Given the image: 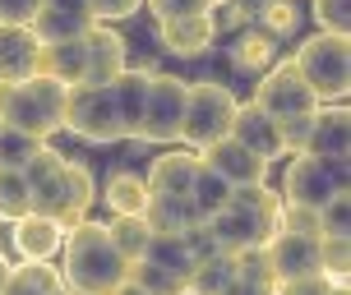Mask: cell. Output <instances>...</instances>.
Returning <instances> with one entry per match:
<instances>
[{"label":"cell","mask_w":351,"mask_h":295,"mask_svg":"<svg viewBox=\"0 0 351 295\" xmlns=\"http://www.w3.org/2000/svg\"><path fill=\"white\" fill-rule=\"evenodd\" d=\"M42 60V42L33 28H19V23H0V84H19L37 74Z\"/></svg>","instance_id":"obj_19"},{"label":"cell","mask_w":351,"mask_h":295,"mask_svg":"<svg viewBox=\"0 0 351 295\" xmlns=\"http://www.w3.org/2000/svg\"><path fill=\"white\" fill-rule=\"evenodd\" d=\"M111 295H148V291H139V286H134V281L125 277V281H121V286H116V291H111Z\"/></svg>","instance_id":"obj_45"},{"label":"cell","mask_w":351,"mask_h":295,"mask_svg":"<svg viewBox=\"0 0 351 295\" xmlns=\"http://www.w3.org/2000/svg\"><path fill=\"white\" fill-rule=\"evenodd\" d=\"M231 139L236 143H245L254 157H263L268 166L278 162V157H287L282 153V134H278V120L273 116H263L254 102H241L236 106V120H231Z\"/></svg>","instance_id":"obj_17"},{"label":"cell","mask_w":351,"mask_h":295,"mask_svg":"<svg viewBox=\"0 0 351 295\" xmlns=\"http://www.w3.org/2000/svg\"><path fill=\"white\" fill-rule=\"evenodd\" d=\"M51 295H74V291H70V286H60V291H51Z\"/></svg>","instance_id":"obj_47"},{"label":"cell","mask_w":351,"mask_h":295,"mask_svg":"<svg viewBox=\"0 0 351 295\" xmlns=\"http://www.w3.org/2000/svg\"><path fill=\"white\" fill-rule=\"evenodd\" d=\"M231 208L250 212V217L273 235V231H278V212H282V194L268 190V180H263V185H236V190H231Z\"/></svg>","instance_id":"obj_27"},{"label":"cell","mask_w":351,"mask_h":295,"mask_svg":"<svg viewBox=\"0 0 351 295\" xmlns=\"http://www.w3.org/2000/svg\"><path fill=\"white\" fill-rule=\"evenodd\" d=\"M305 153L310 157H347L351 153V116H347L342 102H319L315 106Z\"/></svg>","instance_id":"obj_16"},{"label":"cell","mask_w":351,"mask_h":295,"mask_svg":"<svg viewBox=\"0 0 351 295\" xmlns=\"http://www.w3.org/2000/svg\"><path fill=\"white\" fill-rule=\"evenodd\" d=\"M222 295H278V286H263V281H245V277H236Z\"/></svg>","instance_id":"obj_44"},{"label":"cell","mask_w":351,"mask_h":295,"mask_svg":"<svg viewBox=\"0 0 351 295\" xmlns=\"http://www.w3.org/2000/svg\"><path fill=\"white\" fill-rule=\"evenodd\" d=\"M194 203V212L199 217H213V212H222L231 203V185L222 180L217 171H208L204 162H199V171H194V185H190V194H185Z\"/></svg>","instance_id":"obj_29"},{"label":"cell","mask_w":351,"mask_h":295,"mask_svg":"<svg viewBox=\"0 0 351 295\" xmlns=\"http://www.w3.org/2000/svg\"><path fill=\"white\" fill-rule=\"evenodd\" d=\"M263 259L273 268V281H296L319 272V235H296V231H273L263 240Z\"/></svg>","instance_id":"obj_10"},{"label":"cell","mask_w":351,"mask_h":295,"mask_svg":"<svg viewBox=\"0 0 351 295\" xmlns=\"http://www.w3.org/2000/svg\"><path fill=\"white\" fill-rule=\"evenodd\" d=\"M351 268V235H319V272L328 281H347Z\"/></svg>","instance_id":"obj_34"},{"label":"cell","mask_w":351,"mask_h":295,"mask_svg":"<svg viewBox=\"0 0 351 295\" xmlns=\"http://www.w3.org/2000/svg\"><path fill=\"white\" fill-rule=\"evenodd\" d=\"M65 129L79 134L84 143H97V148L125 143L121 116H116V102H111V88L74 84L70 92H65Z\"/></svg>","instance_id":"obj_7"},{"label":"cell","mask_w":351,"mask_h":295,"mask_svg":"<svg viewBox=\"0 0 351 295\" xmlns=\"http://www.w3.org/2000/svg\"><path fill=\"white\" fill-rule=\"evenodd\" d=\"M300 79L310 84L319 102H342L351 88V42L342 33H315L305 37L291 55Z\"/></svg>","instance_id":"obj_4"},{"label":"cell","mask_w":351,"mask_h":295,"mask_svg":"<svg viewBox=\"0 0 351 295\" xmlns=\"http://www.w3.org/2000/svg\"><path fill=\"white\" fill-rule=\"evenodd\" d=\"M199 162H204L208 171L222 175L231 190H236V185H263V180H268V162L254 157L245 143H236L231 134H227V139H217V143H208V148L199 153Z\"/></svg>","instance_id":"obj_12"},{"label":"cell","mask_w":351,"mask_h":295,"mask_svg":"<svg viewBox=\"0 0 351 295\" xmlns=\"http://www.w3.org/2000/svg\"><path fill=\"white\" fill-rule=\"evenodd\" d=\"M347 157H310L296 153L282 171V203H300V208H324L333 194H347Z\"/></svg>","instance_id":"obj_6"},{"label":"cell","mask_w":351,"mask_h":295,"mask_svg":"<svg viewBox=\"0 0 351 295\" xmlns=\"http://www.w3.org/2000/svg\"><path fill=\"white\" fill-rule=\"evenodd\" d=\"M278 55V37L273 33H245L241 42H236V65H245V70H259V65H268Z\"/></svg>","instance_id":"obj_35"},{"label":"cell","mask_w":351,"mask_h":295,"mask_svg":"<svg viewBox=\"0 0 351 295\" xmlns=\"http://www.w3.org/2000/svg\"><path fill=\"white\" fill-rule=\"evenodd\" d=\"M190 84L176 74H148V102L139 120V143H180Z\"/></svg>","instance_id":"obj_8"},{"label":"cell","mask_w":351,"mask_h":295,"mask_svg":"<svg viewBox=\"0 0 351 295\" xmlns=\"http://www.w3.org/2000/svg\"><path fill=\"white\" fill-rule=\"evenodd\" d=\"M158 37H162V51L180 55V60L204 55L213 42H217V14H213V10H204V14L167 18V23H158Z\"/></svg>","instance_id":"obj_14"},{"label":"cell","mask_w":351,"mask_h":295,"mask_svg":"<svg viewBox=\"0 0 351 295\" xmlns=\"http://www.w3.org/2000/svg\"><path fill=\"white\" fill-rule=\"evenodd\" d=\"M23 180H28V194H33V212L42 217H56V222L70 231L74 222H84L93 198H97V180L84 162H70L65 153H56L51 143H42L28 166H23Z\"/></svg>","instance_id":"obj_1"},{"label":"cell","mask_w":351,"mask_h":295,"mask_svg":"<svg viewBox=\"0 0 351 295\" xmlns=\"http://www.w3.org/2000/svg\"><path fill=\"white\" fill-rule=\"evenodd\" d=\"M65 281H60V268L56 263H10V277H5V286H0V295H51L60 291Z\"/></svg>","instance_id":"obj_24"},{"label":"cell","mask_w":351,"mask_h":295,"mask_svg":"<svg viewBox=\"0 0 351 295\" xmlns=\"http://www.w3.org/2000/svg\"><path fill=\"white\" fill-rule=\"evenodd\" d=\"M130 70L125 60V37L111 28V23H93L84 33V84L106 88L116 84V74Z\"/></svg>","instance_id":"obj_11"},{"label":"cell","mask_w":351,"mask_h":295,"mask_svg":"<svg viewBox=\"0 0 351 295\" xmlns=\"http://www.w3.org/2000/svg\"><path fill=\"white\" fill-rule=\"evenodd\" d=\"M37 70L51 74L56 84H84V37H70V42H42V60Z\"/></svg>","instance_id":"obj_23"},{"label":"cell","mask_w":351,"mask_h":295,"mask_svg":"<svg viewBox=\"0 0 351 295\" xmlns=\"http://www.w3.org/2000/svg\"><path fill=\"white\" fill-rule=\"evenodd\" d=\"M23 212H33V194L23 171H5L0 166V222H19Z\"/></svg>","instance_id":"obj_32"},{"label":"cell","mask_w":351,"mask_h":295,"mask_svg":"<svg viewBox=\"0 0 351 295\" xmlns=\"http://www.w3.org/2000/svg\"><path fill=\"white\" fill-rule=\"evenodd\" d=\"M143 10L158 18V23H167V18L204 14V10H213V5H208V0H143Z\"/></svg>","instance_id":"obj_39"},{"label":"cell","mask_w":351,"mask_h":295,"mask_svg":"<svg viewBox=\"0 0 351 295\" xmlns=\"http://www.w3.org/2000/svg\"><path fill=\"white\" fill-rule=\"evenodd\" d=\"M5 277H10V259H0V286H5Z\"/></svg>","instance_id":"obj_46"},{"label":"cell","mask_w":351,"mask_h":295,"mask_svg":"<svg viewBox=\"0 0 351 295\" xmlns=\"http://www.w3.org/2000/svg\"><path fill=\"white\" fill-rule=\"evenodd\" d=\"M60 281L70 286L74 295H111L130 277V259L111 244L106 235V222H74L65 231V244H60Z\"/></svg>","instance_id":"obj_2"},{"label":"cell","mask_w":351,"mask_h":295,"mask_svg":"<svg viewBox=\"0 0 351 295\" xmlns=\"http://www.w3.org/2000/svg\"><path fill=\"white\" fill-rule=\"evenodd\" d=\"M14 226V254L33 263H56L60 259V244H65V226L56 217H42V212H23Z\"/></svg>","instance_id":"obj_15"},{"label":"cell","mask_w":351,"mask_h":295,"mask_svg":"<svg viewBox=\"0 0 351 295\" xmlns=\"http://www.w3.org/2000/svg\"><path fill=\"white\" fill-rule=\"evenodd\" d=\"M231 281H236V254L213 249V254H204L194 263L190 281H185V295H222Z\"/></svg>","instance_id":"obj_26"},{"label":"cell","mask_w":351,"mask_h":295,"mask_svg":"<svg viewBox=\"0 0 351 295\" xmlns=\"http://www.w3.org/2000/svg\"><path fill=\"white\" fill-rule=\"evenodd\" d=\"M143 222L153 226L158 235H185V231H194L204 217L194 212L190 198H176V194H148V203H143Z\"/></svg>","instance_id":"obj_21"},{"label":"cell","mask_w":351,"mask_h":295,"mask_svg":"<svg viewBox=\"0 0 351 295\" xmlns=\"http://www.w3.org/2000/svg\"><path fill=\"white\" fill-rule=\"evenodd\" d=\"M204 235H208L213 249H222V254H245V249H259V244L268 240V231H263L250 212L231 208V203L222 212L204 217Z\"/></svg>","instance_id":"obj_13"},{"label":"cell","mask_w":351,"mask_h":295,"mask_svg":"<svg viewBox=\"0 0 351 295\" xmlns=\"http://www.w3.org/2000/svg\"><path fill=\"white\" fill-rule=\"evenodd\" d=\"M148 74L158 70H121L111 88V102H116V116H121L125 139H139V120H143V102H148Z\"/></svg>","instance_id":"obj_20"},{"label":"cell","mask_w":351,"mask_h":295,"mask_svg":"<svg viewBox=\"0 0 351 295\" xmlns=\"http://www.w3.org/2000/svg\"><path fill=\"white\" fill-rule=\"evenodd\" d=\"M130 281L148 295H185V277H176V272H167V268H158V263H148V259L130 263Z\"/></svg>","instance_id":"obj_31"},{"label":"cell","mask_w":351,"mask_h":295,"mask_svg":"<svg viewBox=\"0 0 351 295\" xmlns=\"http://www.w3.org/2000/svg\"><path fill=\"white\" fill-rule=\"evenodd\" d=\"M278 231H296V235H319V208H300V203H282Z\"/></svg>","instance_id":"obj_38"},{"label":"cell","mask_w":351,"mask_h":295,"mask_svg":"<svg viewBox=\"0 0 351 295\" xmlns=\"http://www.w3.org/2000/svg\"><path fill=\"white\" fill-rule=\"evenodd\" d=\"M236 92L227 84H213V79H199L190 84V97H185V125H180V143L204 153L208 143L227 139L231 120H236Z\"/></svg>","instance_id":"obj_5"},{"label":"cell","mask_w":351,"mask_h":295,"mask_svg":"<svg viewBox=\"0 0 351 295\" xmlns=\"http://www.w3.org/2000/svg\"><path fill=\"white\" fill-rule=\"evenodd\" d=\"M42 143H47V139H33V134H23V129L0 125V166H5V171H23L28 157H33Z\"/></svg>","instance_id":"obj_33"},{"label":"cell","mask_w":351,"mask_h":295,"mask_svg":"<svg viewBox=\"0 0 351 295\" xmlns=\"http://www.w3.org/2000/svg\"><path fill=\"white\" fill-rule=\"evenodd\" d=\"M139 5H143V0H88V10H93L97 23H116V18L139 14Z\"/></svg>","instance_id":"obj_41"},{"label":"cell","mask_w":351,"mask_h":295,"mask_svg":"<svg viewBox=\"0 0 351 295\" xmlns=\"http://www.w3.org/2000/svg\"><path fill=\"white\" fill-rule=\"evenodd\" d=\"M65 92L51 74H28L19 84H0V125L23 129L33 139H51L56 129H65Z\"/></svg>","instance_id":"obj_3"},{"label":"cell","mask_w":351,"mask_h":295,"mask_svg":"<svg viewBox=\"0 0 351 295\" xmlns=\"http://www.w3.org/2000/svg\"><path fill=\"white\" fill-rule=\"evenodd\" d=\"M102 203L111 208V217H143V203H148V185H143V175L139 171L106 175Z\"/></svg>","instance_id":"obj_25"},{"label":"cell","mask_w":351,"mask_h":295,"mask_svg":"<svg viewBox=\"0 0 351 295\" xmlns=\"http://www.w3.org/2000/svg\"><path fill=\"white\" fill-rule=\"evenodd\" d=\"M42 10V0H0V23H19V28H28Z\"/></svg>","instance_id":"obj_42"},{"label":"cell","mask_w":351,"mask_h":295,"mask_svg":"<svg viewBox=\"0 0 351 295\" xmlns=\"http://www.w3.org/2000/svg\"><path fill=\"white\" fill-rule=\"evenodd\" d=\"M250 102L259 106L263 116H273V120H287V116H310L319 106V97L310 92V84L300 79V70L291 60H273L268 70L259 74V84H254V97Z\"/></svg>","instance_id":"obj_9"},{"label":"cell","mask_w":351,"mask_h":295,"mask_svg":"<svg viewBox=\"0 0 351 295\" xmlns=\"http://www.w3.org/2000/svg\"><path fill=\"white\" fill-rule=\"evenodd\" d=\"M333 291V281L315 272V277H296V281H278V295H328Z\"/></svg>","instance_id":"obj_43"},{"label":"cell","mask_w":351,"mask_h":295,"mask_svg":"<svg viewBox=\"0 0 351 295\" xmlns=\"http://www.w3.org/2000/svg\"><path fill=\"white\" fill-rule=\"evenodd\" d=\"M106 235H111V244L121 249L125 259L134 263V259H143V249L153 240V226L143 222V217H111L106 222Z\"/></svg>","instance_id":"obj_30"},{"label":"cell","mask_w":351,"mask_h":295,"mask_svg":"<svg viewBox=\"0 0 351 295\" xmlns=\"http://www.w3.org/2000/svg\"><path fill=\"white\" fill-rule=\"evenodd\" d=\"M315 23L319 33H351V0H315Z\"/></svg>","instance_id":"obj_36"},{"label":"cell","mask_w":351,"mask_h":295,"mask_svg":"<svg viewBox=\"0 0 351 295\" xmlns=\"http://www.w3.org/2000/svg\"><path fill=\"white\" fill-rule=\"evenodd\" d=\"M296 28V10H291V0H273V5H263V33H291Z\"/></svg>","instance_id":"obj_40"},{"label":"cell","mask_w":351,"mask_h":295,"mask_svg":"<svg viewBox=\"0 0 351 295\" xmlns=\"http://www.w3.org/2000/svg\"><path fill=\"white\" fill-rule=\"evenodd\" d=\"M194 171H199V153L194 148H167L143 171V185H148V194H176V198H185L194 185Z\"/></svg>","instance_id":"obj_18"},{"label":"cell","mask_w":351,"mask_h":295,"mask_svg":"<svg viewBox=\"0 0 351 295\" xmlns=\"http://www.w3.org/2000/svg\"><path fill=\"white\" fill-rule=\"evenodd\" d=\"M97 18L88 14V10H65V5H51V0H42V10L37 18L28 23L37 33V42H70V37H84Z\"/></svg>","instance_id":"obj_22"},{"label":"cell","mask_w":351,"mask_h":295,"mask_svg":"<svg viewBox=\"0 0 351 295\" xmlns=\"http://www.w3.org/2000/svg\"><path fill=\"white\" fill-rule=\"evenodd\" d=\"M208 5H213V10H217V5H231V0H208Z\"/></svg>","instance_id":"obj_48"},{"label":"cell","mask_w":351,"mask_h":295,"mask_svg":"<svg viewBox=\"0 0 351 295\" xmlns=\"http://www.w3.org/2000/svg\"><path fill=\"white\" fill-rule=\"evenodd\" d=\"M319 235H351V203L347 194H333L319 208Z\"/></svg>","instance_id":"obj_37"},{"label":"cell","mask_w":351,"mask_h":295,"mask_svg":"<svg viewBox=\"0 0 351 295\" xmlns=\"http://www.w3.org/2000/svg\"><path fill=\"white\" fill-rule=\"evenodd\" d=\"M143 259L190 281V272H194V263H199V254H194V244L185 240V235H158V231H153V240H148V249H143Z\"/></svg>","instance_id":"obj_28"}]
</instances>
